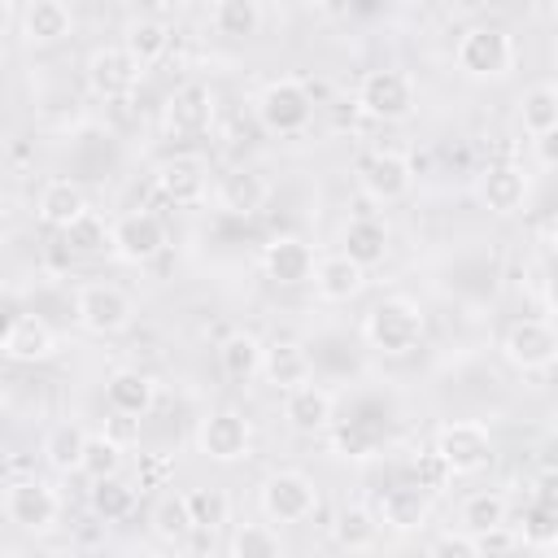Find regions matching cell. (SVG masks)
<instances>
[{
  "label": "cell",
  "mask_w": 558,
  "mask_h": 558,
  "mask_svg": "<svg viewBox=\"0 0 558 558\" xmlns=\"http://www.w3.org/2000/svg\"><path fill=\"white\" fill-rule=\"evenodd\" d=\"M362 336H366V344H371L375 353H384V357H405V353H414V349L423 344V336H427V314H423V305L410 301V296H384V301H375V305L366 310Z\"/></svg>",
  "instance_id": "cell-1"
},
{
  "label": "cell",
  "mask_w": 558,
  "mask_h": 558,
  "mask_svg": "<svg viewBox=\"0 0 558 558\" xmlns=\"http://www.w3.org/2000/svg\"><path fill=\"white\" fill-rule=\"evenodd\" d=\"M353 105H357V113H366L375 122H405L418 109V83L401 65H379L357 78Z\"/></svg>",
  "instance_id": "cell-2"
},
{
  "label": "cell",
  "mask_w": 558,
  "mask_h": 558,
  "mask_svg": "<svg viewBox=\"0 0 558 558\" xmlns=\"http://www.w3.org/2000/svg\"><path fill=\"white\" fill-rule=\"evenodd\" d=\"M514 57H519L514 35L506 26H488V22L466 26L453 48V61L466 78H506L514 70Z\"/></svg>",
  "instance_id": "cell-3"
},
{
  "label": "cell",
  "mask_w": 558,
  "mask_h": 558,
  "mask_svg": "<svg viewBox=\"0 0 558 558\" xmlns=\"http://www.w3.org/2000/svg\"><path fill=\"white\" fill-rule=\"evenodd\" d=\"M432 453L445 462V471L458 480V475H480L488 471L493 462V436L484 423L475 418H453V423H440L436 427V440H432Z\"/></svg>",
  "instance_id": "cell-4"
},
{
  "label": "cell",
  "mask_w": 558,
  "mask_h": 558,
  "mask_svg": "<svg viewBox=\"0 0 558 558\" xmlns=\"http://www.w3.org/2000/svg\"><path fill=\"white\" fill-rule=\"evenodd\" d=\"M257 122L270 135H301L314 118V96L301 78H270L257 92Z\"/></svg>",
  "instance_id": "cell-5"
},
{
  "label": "cell",
  "mask_w": 558,
  "mask_h": 558,
  "mask_svg": "<svg viewBox=\"0 0 558 558\" xmlns=\"http://www.w3.org/2000/svg\"><path fill=\"white\" fill-rule=\"evenodd\" d=\"M0 506H4V519H9L13 527L35 532V536L52 532L57 519H61V497H57L39 475H13V480L4 484Z\"/></svg>",
  "instance_id": "cell-6"
},
{
  "label": "cell",
  "mask_w": 558,
  "mask_h": 558,
  "mask_svg": "<svg viewBox=\"0 0 558 558\" xmlns=\"http://www.w3.org/2000/svg\"><path fill=\"white\" fill-rule=\"evenodd\" d=\"M74 323L87 336H118L135 323V301L118 283H83L74 292Z\"/></svg>",
  "instance_id": "cell-7"
},
{
  "label": "cell",
  "mask_w": 558,
  "mask_h": 558,
  "mask_svg": "<svg viewBox=\"0 0 558 558\" xmlns=\"http://www.w3.org/2000/svg\"><path fill=\"white\" fill-rule=\"evenodd\" d=\"M257 506L270 523H305L318 510V484L305 471H270L257 488Z\"/></svg>",
  "instance_id": "cell-8"
},
{
  "label": "cell",
  "mask_w": 558,
  "mask_h": 558,
  "mask_svg": "<svg viewBox=\"0 0 558 558\" xmlns=\"http://www.w3.org/2000/svg\"><path fill=\"white\" fill-rule=\"evenodd\" d=\"M501 357L523 371V375H536V371H549L558 362V327L549 318H519L501 331Z\"/></svg>",
  "instance_id": "cell-9"
},
{
  "label": "cell",
  "mask_w": 558,
  "mask_h": 558,
  "mask_svg": "<svg viewBox=\"0 0 558 558\" xmlns=\"http://www.w3.org/2000/svg\"><path fill=\"white\" fill-rule=\"evenodd\" d=\"M196 449L209 462H222V466L244 462L253 453V423L240 410H209L196 423Z\"/></svg>",
  "instance_id": "cell-10"
},
{
  "label": "cell",
  "mask_w": 558,
  "mask_h": 558,
  "mask_svg": "<svg viewBox=\"0 0 558 558\" xmlns=\"http://www.w3.org/2000/svg\"><path fill=\"white\" fill-rule=\"evenodd\" d=\"M170 235H166V222L153 214V209H131L113 222V257L126 262V266H148L166 253Z\"/></svg>",
  "instance_id": "cell-11"
},
{
  "label": "cell",
  "mask_w": 558,
  "mask_h": 558,
  "mask_svg": "<svg viewBox=\"0 0 558 558\" xmlns=\"http://www.w3.org/2000/svg\"><path fill=\"white\" fill-rule=\"evenodd\" d=\"M83 74H87L92 96H100V100H126V96L140 87L144 65H140L122 44H100V48H92Z\"/></svg>",
  "instance_id": "cell-12"
},
{
  "label": "cell",
  "mask_w": 558,
  "mask_h": 558,
  "mask_svg": "<svg viewBox=\"0 0 558 558\" xmlns=\"http://www.w3.org/2000/svg\"><path fill=\"white\" fill-rule=\"evenodd\" d=\"M357 183L375 205H397L410 196L414 187V161L397 148H375L362 166H357Z\"/></svg>",
  "instance_id": "cell-13"
},
{
  "label": "cell",
  "mask_w": 558,
  "mask_h": 558,
  "mask_svg": "<svg viewBox=\"0 0 558 558\" xmlns=\"http://www.w3.org/2000/svg\"><path fill=\"white\" fill-rule=\"evenodd\" d=\"M153 183L170 205H201L209 196V166L201 153H174L157 161Z\"/></svg>",
  "instance_id": "cell-14"
},
{
  "label": "cell",
  "mask_w": 558,
  "mask_h": 558,
  "mask_svg": "<svg viewBox=\"0 0 558 558\" xmlns=\"http://www.w3.org/2000/svg\"><path fill=\"white\" fill-rule=\"evenodd\" d=\"M161 122H166L170 135H201V131H209V126H214V87L201 83V78L179 83V87L166 96Z\"/></svg>",
  "instance_id": "cell-15"
},
{
  "label": "cell",
  "mask_w": 558,
  "mask_h": 558,
  "mask_svg": "<svg viewBox=\"0 0 558 558\" xmlns=\"http://www.w3.org/2000/svg\"><path fill=\"white\" fill-rule=\"evenodd\" d=\"M262 270L279 288H301V283H314L318 257L301 235H275L262 244Z\"/></svg>",
  "instance_id": "cell-16"
},
{
  "label": "cell",
  "mask_w": 558,
  "mask_h": 558,
  "mask_svg": "<svg viewBox=\"0 0 558 558\" xmlns=\"http://www.w3.org/2000/svg\"><path fill=\"white\" fill-rule=\"evenodd\" d=\"M480 205L488 209V214H497V218H514L523 205H527V192H532V183H527V170L523 166H510V161H501V166H488L484 174H480Z\"/></svg>",
  "instance_id": "cell-17"
},
{
  "label": "cell",
  "mask_w": 558,
  "mask_h": 558,
  "mask_svg": "<svg viewBox=\"0 0 558 558\" xmlns=\"http://www.w3.org/2000/svg\"><path fill=\"white\" fill-rule=\"evenodd\" d=\"M0 349H4V357H9V362H31V366H35V362L57 357L61 340H57V331H52L39 314H17V318L4 327Z\"/></svg>",
  "instance_id": "cell-18"
},
{
  "label": "cell",
  "mask_w": 558,
  "mask_h": 558,
  "mask_svg": "<svg viewBox=\"0 0 558 558\" xmlns=\"http://www.w3.org/2000/svg\"><path fill=\"white\" fill-rule=\"evenodd\" d=\"M17 35H22L31 48L61 44L65 35H74V13H70V4H61V0H31V4L17 9Z\"/></svg>",
  "instance_id": "cell-19"
},
{
  "label": "cell",
  "mask_w": 558,
  "mask_h": 558,
  "mask_svg": "<svg viewBox=\"0 0 558 558\" xmlns=\"http://www.w3.org/2000/svg\"><path fill=\"white\" fill-rule=\"evenodd\" d=\"M270 196V183L253 166H235L214 183V205L231 218H253Z\"/></svg>",
  "instance_id": "cell-20"
},
{
  "label": "cell",
  "mask_w": 558,
  "mask_h": 558,
  "mask_svg": "<svg viewBox=\"0 0 558 558\" xmlns=\"http://www.w3.org/2000/svg\"><path fill=\"white\" fill-rule=\"evenodd\" d=\"M366 266H357L353 257H344V253H327V257H318V270H314V292H318V301H327V305H349V301H357L362 292H366Z\"/></svg>",
  "instance_id": "cell-21"
},
{
  "label": "cell",
  "mask_w": 558,
  "mask_h": 558,
  "mask_svg": "<svg viewBox=\"0 0 558 558\" xmlns=\"http://www.w3.org/2000/svg\"><path fill=\"white\" fill-rule=\"evenodd\" d=\"M83 214H92V205H87V192L74 179H48L35 196V218L52 231H70Z\"/></svg>",
  "instance_id": "cell-22"
},
{
  "label": "cell",
  "mask_w": 558,
  "mask_h": 558,
  "mask_svg": "<svg viewBox=\"0 0 558 558\" xmlns=\"http://www.w3.org/2000/svg\"><path fill=\"white\" fill-rule=\"evenodd\" d=\"M283 418L292 432L301 436H318L331 427L336 418V397L323 388V384H301L292 392H283Z\"/></svg>",
  "instance_id": "cell-23"
},
{
  "label": "cell",
  "mask_w": 558,
  "mask_h": 558,
  "mask_svg": "<svg viewBox=\"0 0 558 558\" xmlns=\"http://www.w3.org/2000/svg\"><path fill=\"white\" fill-rule=\"evenodd\" d=\"M375 514L392 532H418L432 519V493L418 488V484H392V488H384Z\"/></svg>",
  "instance_id": "cell-24"
},
{
  "label": "cell",
  "mask_w": 558,
  "mask_h": 558,
  "mask_svg": "<svg viewBox=\"0 0 558 558\" xmlns=\"http://www.w3.org/2000/svg\"><path fill=\"white\" fill-rule=\"evenodd\" d=\"M340 253L344 257H353L357 266H379L384 257H388V248H392V231H388V222L384 218H375V214H357V218H349L344 222V231H340Z\"/></svg>",
  "instance_id": "cell-25"
},
{
  "label": "cell",
  "mask_w": 558,
  "mask_h": 558,
  "mask_svg": "<svg viewBox=\"0 0 558 558\" xmlns=\"http://www.w3.org/2000/svg\"><path fill=\"white\" fill-rule=\"evenodd\" d=\"M105 401L113 414H131V418H144L157 401V379L148 371H135V366H122L105 379Z\"/></svg>",
  "instance_id": "cell-26"
},
{
  "label": "cell",
  "mask_w": 558,
  "mask_h": 558,
  "mask_svg": "<svg viewBox=\"0 0 558 558\" xmlns=\"http://www.w3.org/2000/svg\"><path fill=\"white\" fill-rule=\"evenodd\" d=\"M310 375H314V362H310L305 344H296V340H270V344H266L262 379H266L270 388H279V392H292V388L310 384Z\"/></svg>",
  "instance_id": "cell-27"
},
{
  "label": "cell",
  "mask_w": 558,
  "mask_h": 558,
  "mask_svg": "<svg viewBox=\"0 0 558 558\" xmlns=\"http://www.w3.org/2000/svg\"><path fill=\"white\" fill-rule=\"evenodd\" d=\"M379 514L371 510V506H362V501H344L336 514H331V541L344 549V554H366V549H375V541H379Z\"/></svg>",
  "instance_id": "cell-28"
},
{
  "label": "cell",
  "mask_w": 558,
  "mask_h": 558,
  "mask_svg": "<svg viewBox=\"0 0 558 558\" xmlns=\"http://www.w3.org/2000/svg\"><path fill=\"white\" fill-rule=\"evenodd\" d=\"M262 362H266V344H262L253 331H231V336H222V344H218V366H222L227 379L248 384V379L262 375Z\"/></svg>",
  "instance_id": "cell-29"
},
{
  "label": "cell",
  "mask_w": 558,
  "mask_h": 558,
  "mask_svg": "<svg viewBox=\"0 0 558 558\" xmlns=\"http://www.w3.org/2000/svg\"><path fill=\"white\" fill-rule=\"evenodd\" d=\"M87 436H92V432H83L78 423H57V427H48V436H44L39 453H44V462H48L57 475L83 471V449H87Z\"/></svg>",
  "instance_id": "cell-30"
},
{
  "label": "cell",
  "mask_w": 558,
  "mask_h": 558,
  "mask_svg": "<svg viewBox=\"0 0 558 558\" xmlns=\"http://www.w3.org/2000/svg\"><path fill=\"white\" fill-rule=\"evenodd\" d=\"M205 22H209L214 35L248 39V35L262 31V4H257V0H218V4H209Z\"/></svg>",
  "instance_id": "cell-31"
},
{
  "label": "cell",
  "mask_w": 558,
  "mask_h": 558,
  "mask_svg": "<svg viewBox=\"0 0 558 558\" xmlns=\"http://www.w3.org/2000/svg\"><path fill=\"white\" fill-rule=\"evenodd\" d=\"M87 501H92V514H96V519H105V523H122V519H131L135 506H140V484H126L122 475H113V480L92 484Z\"/></svg>",
  "instance_id": "cell-32"
},
{
  "label": "cell",
  "mask_w": 558,
  "mask_h": 558,
  "mask_svg": "<svg viewBox=\"0 0 558 558\" xmlns=\"http://www.w3.org/2000/svg\"><path fill=\"white\" fill-rule=\"evenodd\" d=\"M506 514H510V501H506V493H493V488L471 493L458 510L462 532H471V536H488V532L506 527Z\"/></svg>",
  "instance_id": "cell-33"
},
{
  "label": "cell",
  "mask_w": 558,
  "mask_h": 558,
  "mask_svg": "<svg viewBox=\"0 0 558 558\" xmlns=\"http://www.w3.org/2000/svg\"><path fill=\"white\" fill-rule=\"evenodd\" d=\"M122 48L148 70L153 61L166 57V48H170V26H166L161 17H135V22H126V31H122Z\"/></svg>",
  "instance_id": "cell-34"
},
{
  "label": "cell",
  "mask_w": 558,
  "mask_h": 558,
  "mask_svg": "<svg viewBox=\"0 0 558 558\" xmlns=\"http://www.w3.org/2000/svg\"><path fill=\"white\" fill-rule=\"evenodd\" d=\"M519 122L523 131L536 140L545 131L558 126V83H532L523 96H519Z\"/></svg>",
  "instance_id": "cell-35"
},
{
  "label": "cell",
  "mask_w": 558,
  "mask_h": 558,
  "mask_svg": "<svg viewBox=\"0 0 558 558\" xmlns=\"http://www.w3.org/2000/svg\"><path fill=\"white\" fill-rule=\"evenodd\" d=\"M227 554H231V558H283V541H279V532H275L270 523L244 519V523H235Z\"/></svg>",
  "instance_id": "cell-36"
},
{
  "label": "cell",
  "mask_w": 558,
  "mask_h": 558,
  "mask_svg": "<svg viewBox=\"0 0 558 558\" xmlns=\"http://www.w3.org/2000/svg\"><path fill=\"white\" fill-rule=\"evenodd\" d=\"M153 532H157L161 541H170V545H183V541L196 532L183 493H170V497H161V501L153 506Z\"/></svg>",
  "instance_id": "cell-37"
},
{
  "label": "cell",
  "mask_w": 558,
  "mask_h": 558,
  "mask_svg": "<svg viewBox=\"0 0 558 558\" xmlns=\"http://www.w3.org/2000/svg\"><path fill=\"white\" fill-rule=\"evenodd\" d=\"M61 240H65L70 253H78V257H96V253L113 248V227H105V218L92 209V214H83L70 231H61Z\"/></svg>",
  "instance_id": "cell-38"
},
{
  "label": "cell",
  "mask_w": 558,
  "mask_h": 558,
  "mask_svg": "<svg viewBox=\"0 0 558 558\" xmlns=\"http://www.w3.org/2000/svg\"><path fill=\"white\" fill-rule=\"evenodd\" d=\"M118 471H122V445L113 436H105V432H92L87 449H83V475L92 484H100V480H113Z\"/></svg>",
  "instance_id": "cell-39"
},
{
  "label": "cell",
  "mask_w": 558,
  "mask_h": 558,
  "mask_svg": "<svg viewBox=\"0 0 558 558\" xmlns=\"http://www.w3.org/2000/svg\"><path fill=\"white\" fill-rule=\"evenodd\" d=\"M187 510H192V523L201 532H218L227 519H231V501L222 488H187Z\"/></svg>",
  "instance_id": "cell-40"
},
{
  "label": "cell",
  "mask_w": 558,
  "mask_h": 558,
  "mask_svg": "<svg viewBox=\"0 0 558 558\" xmlns=\"http://www.w3.org/2000/svg\"><path fill=\"white\" fill-rule=\"evenodd\" d=\"M519 541L532 545V549L558 545V514L554 510H541V506H527L523 519H519Z\"/></svg>",
  "instance_id": "cell-41"
},
{
  "label": "cell",
  "mask_w": 558,
  "mask_h": 558,
  "mask_svg": "<svg viewBox=\"0 0 558 558\" xmlns=\"http://www.w3.org/2000/svg\"><path fill=\"white\" fill-rule=\"evenodd\" d=\"M427 558H484V549H480V541L471 532H445V536L432 541Z\"/></svg>",
  "instance_id": "cell-42"
},
{
  "label": "cell",
  "mask_w": 558,
  "mask_h": 558,
  "mask_svg": "<svg viewBox=\"0 0 558 558\" xmlns=\"http://www.w3.org/2000/svg\"><path fill=\"white\" fill-rule=\"evenodd\" d=\"M375 445H379V436H375V432H362L357 423L336 432V449H349L344 458H371V453H375Z\"/></svg>",
  "instance_id": "cell-43"
},
{
  "label": "cell",
  "mask_w": 558,
  "mask_h": 558,
  "mask_svg": "<svg viewBox=\"0 0 558 558\" xmlns=\"http://www.w3.org/2000/svg\"><path fill=\"white\" fill-rule=\"evenodd\" d=\"M449 480H453V475L445 471V462H440L436 453H427V458H423V466H418V488H427V493H440Z\"/></svg>",
  "instance_id": "cell-44"
},
{
  "label": "cell",
  "mask_w": 558,
  "mask_h": 558,
  "mask_svg": "<svg viewBox=\"0 0 558 558\" xmlns=\"http://www.w3.org/2000/svg\"><path fill=\"white\" fill-rule=\"evenodd\" d=\"M532 506H541V510H554V514H558V471H545V475L532 484Z\"/></svg>",
  "instance_id": "cell-45"
},
{
  "label": "cell",
  "mask_w": 558,
  "mask_h": 558,
  "mask_svg": "<svg viewBox=\"0 0 558 558\" xmlns=\"http://www.w3.org/2000/svg\"><path fill=\"white\" fill-rule=\"evenodd\" d=\"M105 436H113V440L126 449L131 440H140V418H131V414H113V418L105 423Z\"/></svg>",
  "instance_id": "cell-46"
},
{
  "label": "cell",
  "mask_w": 558,
  "mask_h": 558,
  "mask_svg": "<svg viewBox=\"0 0 558 558\" xmlns=\"http://www.w3.org/2000/svg\"><path fill=\"white\" fill-rule=\"evenodd\" d=\"M532 153H536V161H541L545 170H558V126L545 131V135H536V140H532Z\"/></svg>",
  "instance_id": "cell-47"
},
{
  "label": "cell",
  "mask_w": 558,
  "mask_h": 558,
  "mask_svg": "<svg viewBox=\"0 0 558 558\" xmlns=\"http://www.w3.org/2000/svg\"><path fill=\"white\" fill-rule=\"evenodd\" d=\"M166 471H170V462L148 458V462H144V471H140V488H157V484L166 480Z\"/></svg>",
  "instance_id": "cell-48"
},
{
  "label": "cell",
  "mask_w": 558,
  "mask_h": 558,
  "mask_svg": "<svg viewBox=\"0 0 558 558\" xmlns=\"http://www.w3.org/2000/svg\"><path fill=\"white\" fill-rule=\"evenodd\" d=\"M545 301H549V314H558V266H554L549 283H545Z\"/></svg>",
  "instance_id": "cell-49"
},
{
  "label": "cell",
  "mask_w": 558,
  "mask_h": 558,
  "mask_svg": "<svg viewBox=\"0 0 558 558\" xmlns=\"http://www.w3.org/2000/svg\"><path fill=\"white\" fill-rule=\"evenodd\" d=\"M545 235H549V248H554V253H558V214H554V218H549V231H545Z\"/></svg>",
  "instance_id": "cell-50"
},
{
  "label": "cell",
  "mask_w": 558,
  "mask_h": 558,
  "mask_svg": "<svg viewBox=\"0 0 558 558\" xmlns=\"http://www.w3.org/2000/svg\"><path fill=\"white\" fill-rule=\"evenodd\" d=\"M554 65H558V39H554Z\"/></svg>",
  "instance_id": "cell-51"
}]
</instances>
